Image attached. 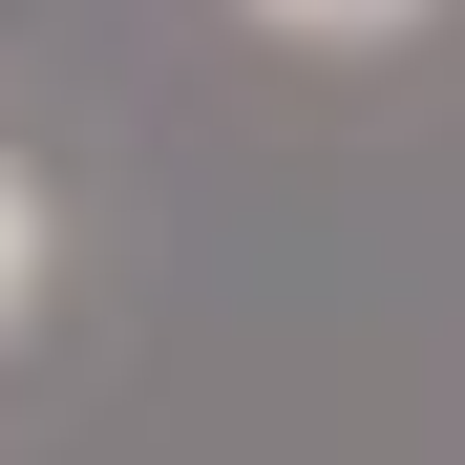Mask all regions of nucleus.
Returning <instances> with one entry per match:
<instances>
[{"instance_id":"f03ea898","label":"nucleus","mask_w":465,"mask_h":465,"mask_svg":"<svg viewBox=\"0 0 465 465\" xmlns=\"http://www.w3.org/2000/svg\"><path fill=\"white\" fill-rule=\"evenodd\" d=\"M254 22H275V43H402L423 0H254Z\"/></svg>"},{"instance_id":"f257e3e1","label":"nucleus","mask_w":465,"mask_h":465,"mask_svg":"<svg viewBox=\"0 0 465 465\" xmlns=\"http://www.w3.org/2000/svg\"><path fill=\"white\" fill-rule=\"evenodd\" d=\"M43 254H64V212H43V170H22V148H0V339L43 318Z\"/></svg>"}]
</instances>
